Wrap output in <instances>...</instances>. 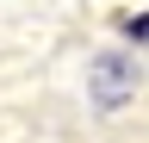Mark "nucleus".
Listing matches in <instances>:
<instances>
[{"instance_id": "obj_1", "label": "nucleus", "mask_w": 149, "mask_h": 143, "mask_svg": "<svg viewBox=\"0 0 149 143\" xmlns=\"http://www.w3.org/2000/svg\"><path fill=\"white\" fill-rule=\"evenodd\" d=\"M93 87H100V106H118V100L130 93V68H124V56H100V62H93Z\"/></svg>"}]
</instances>
